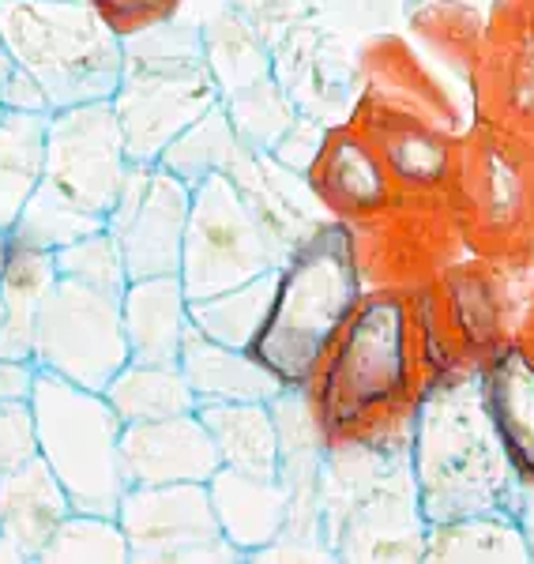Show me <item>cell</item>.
Segmentation results:
<instances>
[{"label":"cell","instance_id":"obj_11","mask_svg":"<svg viewBox=\"0 0 534 564\" xmlns=\"http://www.w3.org/2000/svg\"><path fill=\"white\" fill-rule=\"evenodd\" d=\"M193 185L181 181L162 162H132L106 230L121 249L129 279L177 275L185 249Z\"/></svg>","mask_w":534,"mask_h":564},{"label":"cell","instance_id":"obj_24","mask_svg":"<svg viewBox=\"0 0 534 564\" xmlns=\"http://www.w3.org/2000/svg\"><path fill=\"white\" fill-rule=\"evenodd\" d=\"M110 399L124 425L132 422H159V417H177L196 411V395L188 388L185 372L174 366H148V361H129L102 391Z\"/></svg>","mask_w":534,"mask_h":564},{"label":"cell","instance_id":"obj_4","mask_svg":"<svg viewBox=\"0 0 534 564\" xmlns=\"http://www.w3.org/2000/svg\"><path fill=\"white\" fill-rule=\"evenodd\" d=\"M124 68L113 109L129 162H159L170 143L222 102L200 26L159 20L121 34Z\"/></svg>","mask_w":534,"mask_h":564},{"label":"cell","instance_id":"obj_20","mask_svg":"<svg viewBox=\"0 0 534 564\" xmlns=\"http://www.w3.org/2000/svg\"><path fill=\"white\" fill-rule=\"evenodd\" d=\"M196 414L219 444L222 467L279 478V430L271 403H204Z\"/></svg>","mask_w":534,"mask_h":564},{"label":"cell","instance_id":"obj_15","mask_svg":"<svg viewBox=\"0 0 534 564\" xmlns=\"http://www.w3.org/2000/svg\"><path fill=\"white\" fill-rule=\"evenodd\" d=\"M121 321L132 361L174 366L188 335V294L181 275L129 279L121 294Z\"/></svg>","mask_w":534,"mask_h":564},{"label":"cell","instance_id":"obj_3","mask_svg":"<svg viewBox=\"0 0 534 564\" xmlns=\"http://www.w3.org/2000/svg\"><path fill=\"white\" fill-rule=\"evenodd\" d=\"M129 166L113 98L53 109L42 181L12 226V238L57 252L61 245L102 230Z\"/></svg>","mask_w":534,"mask_h":564},{"label":"cell","instance_id":"obj_7","mask_svg":"<svg viewBox=\"0 0 534 564\" xmlns=\"http://www.w3.org/2000/svg\"><path fill=\"white\" fill-rule=\"evenodd\" d=\"M39 456L53 478L65 486L76 512L117 516L124 489L121 430L110 399L102 391L79 388L50 369H39L31 391Z\"/></svg>","mask_w":534,"mask_h":564},{"label":"cell","instance_id":"obj_29","mask_svg":"<svg viewBox=\"0 0 534 564\" xmlns=\"http://www.w3.org/2000/svg\"><path fill=\"white\" fill-rule=\"evenodd\" d=\"M39 456V436H34L31 399L20 403H0V475L15 470L20 463Z\"/></svg>","mask_w":534,"mask_h":564},{"label":"cell","instance_id":"obj_12","mask_svg":"<svg viewBox=\"0 0 534 564\" xmlns=\"http://www.w3.org/2000/svg\"><path fill=\"white\" fill-rule=\"evenodd\" d=\"M219 467V444L196 411L159 422H132L121 430V470L129 486L207 481Z\"/></svg>","mask_w":534,"mask_h":564},{"label":"cell","instance_id":"obj_32","mask_svg":"<svg viewBox=\"0 0 534 564\" xmlns=\"http://www.w3.org/2000/svg\"><path fill=\"white\" fill-rule=\"evenodd\" d=\"M8 252H12V230L0 226V271H4V263H8Z\"/></svg>","mask_w":534,"mask_h":564},{"label":"cell","instance_id":"obj_18","mask_svg":"<svg viewBox=\"0 0 534 564\" xmlns=\"http://www.w3.org/2000/svg\"><path fill=\"white\" fill-rule=\"evenodd\" d=\"M53 282V252L12 238V252L0 271V358H34L39 316Z\"/></svg>","mask_w":534,"mask_h":564},{"label":"cell","instance_id":"obj_23","mask_svg":"<svg viewBox=\"0 0 534 564\" xmlns=\"http://www.w3.org/2000/svg\"><path fill=\"white\" fill-rule=\"evenodd\" d=\"M425 561H534L512 512H478L433 523L425 531Z\"/></svg>","mask_w":534,"mask_h":564},{"label":"cell","instance_id":"obj_6","mask_svg":"<svg viewBox=\"0 0 534 564\" xmlns=\"http://www.w3.org/2000/svg\"><path fill=\"white\" fill-rule=\"evenodd\" d=\"M0 42L50 109L106 102L121 84V34L90 0H0Z\"/></svg>","mask_w":534,"mask_h":564},{"label":"cell","instance_id":"obj_8","mask_svg":"<svg viewBox=\"0 0 534 564\" xmlns=\"http://www.w3.org/2000/svg\"><path fill=\"white\" fill-rule=\"evenodd\" d=\"M275 268H283V260L238 181L230 174H207L200 185H193L177 271L188 302L222 294Z\"/></svg>","mask_w":534,"mask_h":564},{"label":"cell","instance_id":"obj_21","mask_svg":"<svg viewBox=\"0 0 534 564\" xmlns=\"http://www.w3.org/2000/svg\"><path fill=\"white\" fill-rule=\"evenodd\" d=\"M45 129H50V113L42 109H4L0 113V226L4 230L20 223L26 199L42 181Z\"/></svg>","mask_w":534,"mask_h":564},{"label":"cell","instance_id":"obj_10","mask_svg":"<svg viewBox=\"0 0 534 564\" xmlns=\"http://www.w3.org/2000/svg\"><path fill=\"white\" fill-rule=\"evenodd\" d=\"M132 561H241L226 542L207 481H166V486H129L117 505Z\"/></svg>","mask_w":534,"mask_h":564},{"label":"cell","instance_id":"obj_19","mask_svg":"<svg viewBox=\"0 0 534 564\" xmlns=\"http://www.w3.org/2000/svg\"><path fill=\"white\" fill-rule=\"evenodd\" d=\"M313 193L335 212L369 215L388 204V177L358 132H331L313 162Z\"/></svg>","mask_w":534,"mask_h":564},{"label":"cell","instance_id":"obj_9","mask_svg":"<svg viewBox=\"0 0 534 564\" xmlns=\"http://www.w3.org/2000/svg\"><path fill=\"white\" fill-rule=\"evenodd\" d=\"M34 361L39 369L57 372L79 388L106 391V384L132 361L121 297L57 275L39 316Z\"/></svg>","mask_w":534,"mask_h":564},{"label":"cell","instance_id":"obj_17","mask_svg":"<svg viewBox=\"0 0 534 564\" xmlns=\"http://www.w3.org/2000/svg\"><path fill=\"white\" fill-rule=\"evenodd\" d=\"M482 391L512 470L534 486V358L515 343L497 350L482 372Z\"/></svg>","mask_w":534,"mask_h":564},{"label":"cell","instance_id":"obj_30","mask_svg":"<svg viewBox=\"0 0 534 564\" xmlns=\"http://www.w3.org/2000/svg\"><path fill=\"white\" fill-rule=\"evenodd\" d=\"M90 4L106 15V23H110L117 34H132V31H140V26L170 20L177 0H90Z\"/></svg>","mask_w":534,"mask_h":564},{"label":"cell","instance_id":"obj_27","mask_svg":"<svg viewBox=\"0 0 534 564\" xmlns=\"http://www.w3.org/2000/svg\"><path fill=\"white\" fill-rule=\"evenodd\" d=\"M53 263H57L61 279L84 282V286L102 290V294L121 297L124 286H129V271H124L121 249H117L113 234L106 230V226L87 234V238L61 245V249L53 252Z\"/></svg>","mask_w":534,"mask_h":564},{"label":"cell","instance_id":"obj_5","mask_svg":"<svg viewBox=\"0 0 534 564\" xmlns=\"http://www.w3.org/2000/svg\"><path fill=\"white\" fill-rule=\"evenodd\" d=\"M406 302L380 290L361 297L328 350L313 406L331 441L406 422L395 406L411 399V358H406ZM418 406V403H414Z\"/></svg>","mask_w":534,"mask_h":564},{"label":"cell","instance_id":"obj_2","mask_svg":"<svg viewBox=\"0 0 534 564\" xmlns=\"http://www.w3.org/2000/svg\"><path fill=\"white\" fill-rule=\"evenodd\" d=\"M358 302V238L347 223L328 218L279 268L252 358L283 388H309Z\"/></svg>","mask_w":534,"mask_h":564},{"label":"cell","instance_id":"obj_25","mask_svg":"<svg viewBox=\"0 0 534 564\" xmlns=\"http://www.w3.org/2000/svg\"><path fill=\"white\" fill-rule=\"evenodd\" d=\"M246 151L249 148L241 143L230 113H226L222 106H215V109H207L196 124H188L159 162L166 170H174L181 181H188V185H200L207 174H230L233 162Z\"/></svg>","mask_w":534,"mask_h":564},{"label":"cell","instance_id":"obj_31","mask_svg":"<svg viewBox=\"0 0 534 564\" xmlns=\"http://www.w3.org/2000/svg\"><path fill=\"white\" fill-rule=\"evenodd\" d=\"M34 380H39V361L34 358H0V403L31 399Z\"/></svg>","mask_w":534,"mask_h":564},{"label":"cell","instance_id":"obj_22","mask_svg":"<svg viewBox=\"0 0 534 564\" xmlns=\"http://www.w3.org/2000/svg\"><path fill=\"white\" fill-rule=\"evenodd\" d=\"M275 282H279V268L241 282V286L222 290V294L196 297V302H188V324L200 335H207V339L222 343V347L252 350L260 327L268 321Z\"/></svg>","mask_w":534,"mask_h":564},{"label":"cell","instance_id":"obj_1","mask_svg":"<svg viewBox=\"0 0 534 564\" xmlns=\"http://www.w3.org/2000/svg\"><path fill=\"white\" fill-rule=\"evenodd\" d=\"M411 470L425 523L509 512L520 475L486 406L482 380H445L414 406Z\"/></svg>","mask_w":534,"mask_h":564},{"label":"cell","instance_id":"obj_16","mask_svg":"<svg viewBox=\"0 0 534 564\" xmlns=\"http://www.w3.org/2000/svg\"><path fill=\"white\" fill-rule=\"evenodd\" d=\"M177 366L185 372L188 388L196 395V406L204 403H268L275 391H283L271 372L252 358V350L222 347L207 339L188 324V335L181 343Z\"/></svg>","mask_w":534,"mask_h":564},{"label":"cell","instance_id":"obj_13","mask_svg":"<svg viewBox=\"0 0 534 564\" xmlns=\"http://www.w3.org/2000/svg\"><path fill=\"white\" fill-rule=\"evenodd\" d=\"M72 500L42 456L0 475V561H39Z\"/></svg>","mask_w":534,"mask_h":564},{"label":"cell","instance_id":"obj_28","mask_svg":"<svg viewBox=\"0 0 534 564\" xmlns=\"http://www.w3.org/2000/svg\"><path fill=\"white\" fill-rule=\"evenodd\" d=\"M384 162L406 185H437L448 170V148L418 124H406L403 132L384 129Z\"/></svg>","mask_w":534,"mask_h":564},{"label":"cell","instance_id":"obj_26","mask_svg":"<svg viewBox=\"0 0 534 564\" xmlns=\"http://www.w3.org/2000/svg\"><path fill=\"white\" fill-rule=\"evenodd\" d=\"M39 561H90V564H117L132 561L124 527L117 523V516H98V512H72L61 520L57 534L42 550Z\"/></svg>","mask_w":534,"mask_h":564},{"label":"cell","instance_id":"obj_14","mask_svg":"<svg viewBox=\"0 0 534 564\" xmlns=\"http://www.w3.org/2000/svg\"><path fill=\"white\" fill-rule=\"evenodd\" d=\"M207 489H211V505L226 542L241 553V561L257 557L260 550L279 542L290 520V497L279 478L219 467L207 478Z\"/></svg>","mask_w":534,"mask_h":564}]
</instances>
